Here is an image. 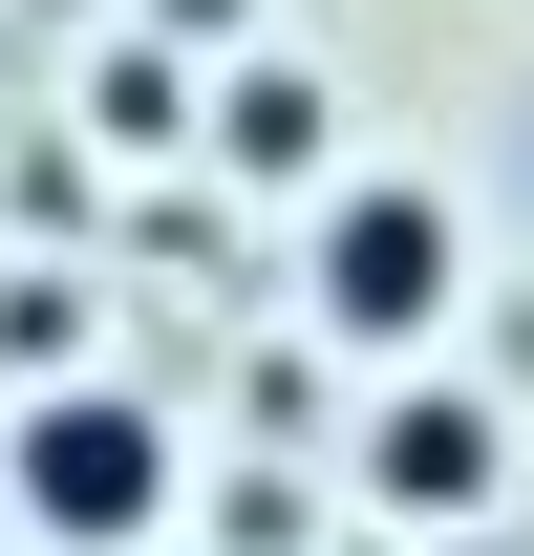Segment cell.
I'll list each match as a JSON object with an SVG mask.
<instances>
[{"instance_id":"cell-2","label":"cell","mask_w":534,"mask_h":556,"mask_svg":"<svg viewBox=\"0 0 534 556\" xmlns=\"http://www.w3.org/2000/svg\"><path fill=\"white\" fill-rule=\"evenodd\" d=\"M449 300H470L449 193H428V172H342V193H321V236H300V321H321L342 364H406Z\"/></svg>"},{"instance_id":"cell-1","label":"cell","mask_w":534,"mask_h":556,"mask_svg":"<svg viewBox=\"0 0 534 556\" xmlns=\"http://www.w3.org/2000/svg\"><path fill=\"white\" fill-rule=\"evenodd\" d=\"M0 514H22L43 556H150V535H171V407L43 386V407L0 428Z\"/></svg>"},{"instance_id":"cell-7","label":"cell","mask_w":534,"mask_h":556,"mask_svg":"<svg viewBox=\"0 0 534 556\" xmlns=\"http://www.w3.org/2000/svg\"><path fill=\"white\" fill-rule=\"evenodd\" d=\"M300 535H321V514H300L278 471H236V492H214V556H300Z\"/></svg>"},{"instance_id":"cell-6","label":"cell","mask_w":534,"mask_h":556,"mask_svg":"<svg viewBox=\"0 0 534 556\" xmlns=\"http://www.w3.org/2000/svg\"><path fill=\"white\" fill-rule=\"evenodd\" d=\"M0 214H22V236H65V257H86V214H107V172H86V129H65V150H0Z\"/></svg>"},{"instance_id":"cell-3","label":"cell","mask_w":534,"mask_h":556,"mask_svg":"<svg viewBox=\"0 0 534 556\" xmlns=\"http://www.w3.org/2000/svg\"><path fill=\"white\" fill-rule=\"evenodd\" d=\"M342 492H364L385 535H470V514L513 492V407H492V386H385L364 450H342Z\"/></svg>"},{"instance_id":"cell-9","label":"cell","mask_w":534,"mask_h":556,"mask_svg":"<svg viewBox=\"0 0 534 556\" xmlns=\"http://www.w3.org/2000/svg\"><path fill=\"white\" fill-rule=\"evenodd\" d=\"M43 22H86V0H43Z\"/></svg>"},{"instance_id":"cell-4","label":"cell","mask_w":534,"mask_h":556,"mask_svg":"<svg viewBox=\"0 0 534 556\" xmlns=\"http://www.w3.org/2000/svg\"><path fill=\"white\" fill-rule=\"evenodd\" d=\"M193 150H214V193H321V172H342V86L257 43V65H214V129Z\"/></svg>"},{"instance_id":"cell-8","label":"cell","mask_w":534,"mask_h":556,"mask_svg":"<svg viewBox=\"0 0 534 556\" xmlns=\"http://www.w3.org/2000/svg\"><path fill=\"white\" fill-rule=\"evenodd\" d=\"M150 22H171V43H236V65H257V0H150Z\"/></svg>"},{"instance_id":"cell-5","label":"cell","mask_w":534,"mask_h":556,"mask_svg":"<svg viewBox=\"0 0 534 556\" xmlns=\"http://www.w3.org/2000/svg\"><path fill=\"white\" fill-rule=\"evenodd\" d=\"M214 129V86L171 65V43H86V172H107V150H193Z\"/></svg>"}]
</instances>
